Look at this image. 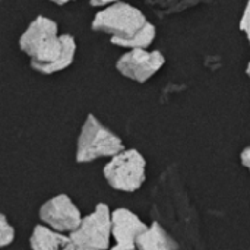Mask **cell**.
<instances>
[{
	"instance_id": "1",
	"label": "cell",
	"mask_w": 250,
	"mask_h": 250,
	"mask_svg": "<svg viewBox=\"0 0 250 250\" xmlns=\"http://www.w3.org/2000/svg\"><path fill=\"white\" fill-rule=\"evenodd\" d=\"M19 48L29 57L32 70L41 75H53L73 63L76 41L70 34H59L57 23L40 15L22 32Z\"/></svg>"
},
{
	"instance_id": "2",
	"label": "cell",
	"mask_w": 250,
	"mask_h": 250,
	"mask_svg": "<svg viewBox=\"0 0 250 250\" xmlns=\"http://www.w3.org/2000/svg\"><path fill=\"white\" fill-rule=\"evenodd\" d=\"M122 151H125L123 141L94 114H88L76 141V163L86 164L105 157L113 158Z\"/></svg>"
},
{
	"instance_id": "3",
	"label": "cell",
	"mask_w": 250,
	"mask_h": 250,
	"mask_svg": "<svg viewBox=\"0 0 250 250\" xmlns=\"http://www.w3.org/2000/svg\"><path fill=\"white\" fill-rule=\"evenodd\" d=\"M148 22L146 16L138 7L127 1H120L97 12L91 28L97 32L108 34L110 38L127 40L144 29Z\"/></svg>"
},
{
	"instance_id": "4",
	"label": "cell",
	"mask_w": 250,
	"mask_h": 250,
	"mask_svg": "<svg viewBox=\"0 0 250 250\" xmlns=\"http://www.w3.org/2000/svg\"><path fill=\"white\" fill-rule=\"evenodd\" d=\"M103 176L114 190L133 193L146 179V161L138 149H125L105 164Z\"/></svg>"
},
{
	"instance_id": "5",
	"label": "cell",
	"mask_w": 250,
	"mask_h": 250,
	"mask_svg": "<svg viewBox=\"0 0 250 250\" xmlns=\"http://www.w3.org/2000/svg\"><path fill=\"white\" fill-rule=\"evenodd\" d=\"M111 229L110 207L100 202L91 214L82 218L79 227L69 236L76 250H107L113 239Z\"/></svg>"
},
{
	"instance_id": "6",
	"label": "cell",
	"mask_w": 250,
	"mask_h": 250,
	"mask_svg": "<svg viewBox=\"0 0 250 250\" xmlns=\"http://www.w3.org/2000/svg\"><path fill=\"white\" fill-rule=\"evenodd\" d=\"M164 63L166 57L161 51L135 48L119 57L116 62V69L125 78H129L138 83H145L164 66Z\"/></svg>"
},
{
	"instance_id": "7",
	"label": "cell",
	"mask_w": 250,
	"mask_h": 250,
	"mask_svg": "<svg viewBox=\"0 0 250 250\" xmlns=\"http://www.w3.org/2000/svg\"><path fill=\"white\" fill-rule=\"evenodd\" d=\"M38 217L44 223V226L59 233L69 234L79 227L83 218L76 204L64 193H60L45 201L40 207Z\"/></svg>"
},
{
	"instance_id": "8",
	"label": "cell",
	"mask_w": 250,
	"mask_h": 250,
	"mask_svg": "<svg viewBox=\"0 0 250 250\" xmlns=\"http://www.w3.org/2000/svg\"><path fill=\"white\" fill-rule=\"evenodd\" d=\"M111 236L114 246L110 250H136L139 236L146 230V224L127 208H117L111 212Z\"/></svg>"
},
{
	"instance_id": "9",
	"label": "cell",
	"mask_w": 250,
	"mask_h": 250,
	"mask_svg": "<svg viewBox=\"0 0 250 250\" xmlns=\"http://www.w3.org/2000/svg\"><path fill=\"white\" fill-rule=\"evenodd\" d=\"M31 250H76L70 236L59 233L47 226H35L29 237Z\"/></svg>"
},
{
	"instance_id": "10",
	"label": "cell",
	"mask_w": 250,
	"mask_h": 250,
	"mask_svg": "<svg viewBox=\"0 0 250 250\" xmlns=\"http://www.w3.org/2000/svg\"><path fill=\"white\" fill-rule=\"evenodd\" d=\"M136 250H177V243L160 223L154 221L139 236Z\"/></svg>"
},
{
	"instance_id": "11",
	"label": "cell",
	"mask_w": 250,
	"mask_h": 250,
	"mask_svg": "<svg viewBox=\"0 0 250 250\" xmlns=\"http://www.w3.org/2000/svg\"><path fill=\"white\" fill-rule=\"evenodd\" d=\"M155 35H157V29L155 26L148 22L145 25L144 29H141L136 35H133L132 38H127V40H116V38H110V42L113 45H117V47H122V48H127V50H135V48H144V50H148L149 45H152L154 40H155Z\"/></svg>"
},
{
	"instance_id": "12",
	"label": "cell",
	"mask_w": 250,
	"mask_h": 250,
	"mask_svg": "<svg viewBox=\"0 0 250 250\" xmlns=\"http://www.w3.org/2000/svg\"><path fill=\"white\" fill-rule=\"evenodd\" d=\"M15 240V229L13 226L7 221L6 215H0V248L4 249L9 245H12Z\"/></svg>"
},
{
	"instance_id": "13",
	"label": "cell",
	"mask_w": 250,
	"mask_h": 250,
	"mask_svg": "<svg viewBox=\"0 0 250 250\" xmlns=\"http://www.w3.org/2000/svg\"><path fill=\"white\" fill-rule=\"evenodd\" d=\"M240 31L246 35L250 44V0H248L246 7L243 10V15L240 18Z\"/></svg>"
},
{
	"instance_id": "14",
	"label": "cell",
	"mask_w": 250,
	"mask_h": 250,
	"mask_svg": "<svg viewBox=\"0 0 250 250\" xmlns=\"http://www.w3.org/2000/svg\"><path fill=\"white\" fill-rule=\"evenodd\" d=\"M120 1H126V0H89V4L92 7H105V6L120 3Z\"/></svg>"
},
{
	"instance_id": "15",
	"label": "cell",
	"mask_w": 250,
	"mask_h": 250,
	"mask_svg": "<svg viewBox=\"0 0 250 250\" xmlns=\"http://www.w3.org/2000/svg\"><path fill=\"white\" fill-rule=\"evenodd\" d=\"M240 161H242L243 167H246L250 173V146L245 148V149L242 151V154H240Z\"/></svg>"
},
{
	"instance_id": "16",
	"label": "cell",
	"mask_w": 250,
	"mask_h": 250,
	"mask_svg": "<svg viewBox=\"0 0 250 250\" xmlns=\"http://www.w3.org/2000/svg\"><path fill=\"white\" fill-rule=\"evenodd\" d=\"M50 1H53L54 4H59V6H64V4H67L69 1H73V0H50Z\"/></svg>"
},
{
	"instance_id": "17",
	"label": "cell",
	"mask_w": 250,
	"mask_h": 250,
	"mask_svg": "<svg viewBox=\"0 0 250 250\" xmlns=\"http://www.w3.org/2000/svg\"><path fill=\"white\" fill-rule=\"evenodd\" d=\"M246 75L250 78V62L248 63V66H246Z\"/></svg>"
}]
</instances>
